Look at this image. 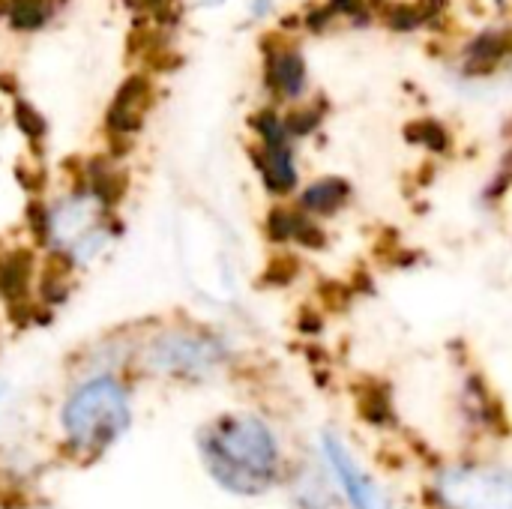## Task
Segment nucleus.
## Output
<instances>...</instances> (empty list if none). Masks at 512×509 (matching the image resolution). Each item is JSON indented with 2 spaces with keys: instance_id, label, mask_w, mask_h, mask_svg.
I'll list each match as a JSON object with an SVG mask.
<instances>
[{
  "instance_id": "obj_3",
  "label": "nucleus",
  "mask_w": 512,
  "mask_h": 509,
  "mask_svg": "<svg viewBox=\"0 0 512 509\" xmlns=\"http://www.w3.org/2000/svg\"><path fill=\"white\" fill-rule=\"evenodd\" d=\"M438 498L447 509H512V471L450 468L438 477Z\"/></svg>"
},
{
  "instance_id": "obj_13",
  "label": "nucleus",
  "mask_w": 512,
  "mask_h": 509,
  "mask_svg": "<svg viewBox=\"0 0 512 509\" xmlns=\"http://www.w3.org/2000/svg\"><path fill=\"white\" fill-rule=\"evenodd\" d=\"M48 18L45 0H9V21L18 30H36Z\"/></svg>"
},
{
  "instance_id": "obj_1",
  "label": "nucleus",
  "mask_w": 512,
  "mask_h": 509,
  "mask_svg": "<svg viewBox=\"0 0 512 509\" xmlns=\"http://www.w3.org/2000/svg\"><path fill=\"white\" fill-rule=\"evenodd\" d=\"M201 453L210 474L231 492L261 495L273 486L279 447L270 429L255 417H222L201 435Z\"/></svg>"
},
{
  "instance_id": "obj_2",
  "label": "nucleus",
  "mask_w": 512,
  "mask_h": 509,
  "mask_svg": "<svg viewBox=\"0 0 512 509\" xmlns=\"http://www.w3.org/2000/svg\"><path fill=\"white\" fill-rule=\"evenodd\" d=\"M129 426V402L117 381L96 378L75 390L63 408V429L69 441L87 453H99Z\"/></svg>"
},
{
  "instance_id": "obj_11",
  "label": "nucleus",
  "mask_w": 512,
  "mask_h": 509,
  "mask_svg": "<svg viewBox=\"0 0 512 509\" xmlns=\"http://www.w3.org/2000/svg\"><path fill=\"white\" fill-rule=\"evenodd\" d=\"M512 51V36L510 33H486L480 39L471 42L468 48V60H471V69H495L501 66Z\"/></svg>"
},
{
  "instance_id": "obj_4",
  "label": "nucleus",
  "mask_w": 512,
  "mask_h": 509,
  "mask_svg": "<svg viewBox=\"0 0 512 509\" xmlns=\"http://www.w3.org/2000/svg\"><path fill=\"white\" fill-rule=\"evenodd\" d=\"M225 357V348L210 339V336H189V333H174L162 336L153 342L147 360L156 372L162 375H177V378H201L210 369H216Z\"/></svg>"
},
{
  "instance_id": "obj_7",
  "label": "nucleus",
  "mask_w": 512,
  "mask_h": 509,
  "mask_svg": "<svg viewBox=\"0 0 512 509\" xmlns=\"http://www.w3.org/2000/svg\"><path fill=\"white\" fill-rule=\"evenodd\" d=\"M255 165L267 183L270 192H291L297 183V171H294V159L288 150V141H261V147L255 150Z\"/></svg>"
},
{
  "instance_id": "obj_12",
  "label": "nucleus",
  "mask_w": 512,
  "mask_h": 509,
  "mask_svg": "<svg viewBox=\"0 0 512 509\" xmlns=\"http://www.w3.org/2000/svg\"><path fill=\"white\" fill-rule=\"evenodd\" d=\"M348 201V183L336 180V177H327V180H318L306 189L303 195V207L318 213V216H330L336 213L342 204Z\"/></svg>"
},
{
  "instance_id": "obj_17",
  "label": "nucleus",
  "mask_w": 512,
  "mask_h": 509,
  "mask_svg": "<svg viewBox=\"0 0 512 509\" xmlns=\"http://www.w3.org/2000/svg\"><path fill=\"white\" fill-rule=\"evenodd\" d=\"M411 138H417L420 144H426L432 150H444L447 147V132L435 120H423V123L411 126Z\"/></svg>"
},
{
  "instance_id": "obj_9",
  "label": "nucleus",
  "mask_w": 512,
  "mask_h": 509,
  "mask_svg": "<svg viewBox=\"0 0 512 509\" xmlns=\"http://www.w3.org/2000/svg\"><path fill=\"white\" fill-rule=\"evenodd\" d=\"M30 279H33V255L27 249H12L0 258V297L9 306L27 303Z\"/></svg>"
},
{
  "instance_id": "obj_8",
  "label": "nucleus",
  "mask_w": 512,
  "mask_h": 509,
  "mask_svg": "<svg viewBox=\"0 0 512 509\" xmlns=\"http://www.w3.org/2000/svg\"><path fill=\"white\" fill-rule=\"evenodd\" d=\"M267 84L273 93L285 96V99H294L303 93V84H306V66H303V57L291 48H279L267 57Z\"/></svg>"
},
{
  "instance_id": "obj_6",
  "label": "nucleus",
  "mask_w": 512,
  "mask_h": 509,
  "mask_svg": "<svg viewBox=\"0 0 512 509\" xmlns=\"http://www.w3.org/2000/svg\"><path fill=\"white\" fill-rule=\"evenodd\" d=\"M150 108V81L144 75H132L114 96L108 108V129L111 135H132L141 129L144 114Z\"/></svg>"
},
{
  "instance_id": "obj_19",
  "label": "nucleus",
  "mask_w": 512,
  "mask_h": 509,
  "mask_svg": "<svg viewBox=\"0 0 512 509\" xmlns=\"http://www.w3.org/2000/svg\"><path fill=\"white\" fill-rule=\"evenodd\" d=\"M141 3H144L147 9H156V12H162V9H165L171 0H141Z\"/></svg>"
},
{
  "instance_id": "obj_18",
  "label": "nucleus",
  "mask_w": 512,
  "mask_h": 509,
  "mask_svg": "<svg viewBox=\"0 0 512 509\" xmlns=\"http://www.w3.org/2000/svg\"><path fill=\"white\" fill-rule=\"evenodd\" d=\"M318 123H321L318 108H303V111L291 114V120L285 123V129H288V135H306V132H312Z\"/></svg>"
},
{
  "instance_id": "obj_5",
  "label": "nucleus",
  "mask_w": 512,
  "mask_h": 509,
  "mask_svg": "<svg viewBox=\"0 0 512 509\" xmlns=\"http://www.w3.org/2000/svg\"><path fill=\"white\" fill-rule=\"evenodd\" d=\"M324 453H327V462L345 492V498L351 501L354 509H390L387 495L375 486V480L357 465L354 453L348 450V444L342 438H336L333 432L324 435Z\"/></svg>"
},
{
  "instance_id": "obj_16",
  "label": "nucleus",
  "mask_w": 512,
  "mask_h": 509,
  "mask_svg": "<svg viewBox=\"0 0 512 509\" xmlns=\"http://www.w3.org/2000/svg\"><path fill=\"white\" fill-rule=\"evenodd\" d=\"M15 120H18L21 132H24L30 141H39V138L45 135V120H42L39 111L30 108L27 102H18V105H15Z\"/></svg>"
},
{
  "instance_id": "obj_15",
  "label": "nucleus",
  "mask_w": 512,
  "mask_h": 509,
  "mask_svg": "<svg viewBox=\"0 0 512 509\" xmlns=\"http://www.w3.org/2000/svg\"><path fill=\"white\" fill-rule=\"evenodd\" d=\"M27 225H30V231H33V237H36L39 243H48V240L54 237V219L48 216V210H45L39 201H33V204L27 207Z\"/></svg>"
},
{
  "instance_id": "obj_10",
  "label": "nucleus",
  "mask_w": 512,
  "mask_h": 509,
  "mask_svg": "<svg viewBox=\"0 0 512 509\" xmlns=\"http://www.w3.org/2000/svg\"><path fill=\"white\" fill-rule=\"evenodd\" d=\"M87 183H90V192L102 201V204H120L123 192H126V177L108 165L105 159H93L87 165Z\"/></svg>"
},
{
  "instance_id": "obj_14",
  "label": "nucleus",
  "mask_w": 512,
  "mask_h": 509,
  "mask_svg": "<svg viewBox=\"0 0 512 509\" xmlns=\"http://www.w3.org/2000/svg\"><path fill=\"white\" fill-rule=\"evenodd\" d=\"M69 261L63 258V261H51L48 267H45V279H42V297L48 300V303H57V300H63L66 297V291H69Z\"/></svg>"
}]
</instances>
